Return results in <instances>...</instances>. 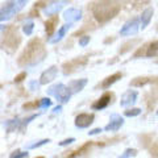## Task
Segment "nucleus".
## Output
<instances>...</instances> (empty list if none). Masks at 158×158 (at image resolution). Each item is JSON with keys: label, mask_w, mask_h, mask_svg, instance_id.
I'll use <instances>...</instances> for the list:
<instances>
[{"label": "nucleus", "mask_w": 158, "mask_h": 158, "mask_svg": "<svg viewBox=\"0 0 158 158\" xmlns=\"http://www.w3.org/2000/svg\"><path fill=\"white\" fill-rule=\"evenodd\" d=\"M44 57H45V50H44L41 42L34 40V41L29 42L28 48L21 56L20 63L21 65H36L42 61Z\"/></svg>", "instance_id": "obj_1"}, {"label": "nucleus", "mask_w": 158, "mask_h": 158, "mask_svg": "<svg viewBox=\"0 0 158 158\" xmlns=\"http://www.w3.org/2000/svg\"><path fill=\"white\" fill-rule=\"evenodd\" d=\"M118 4L115 2H103L100 4H98L94 8V15L98 21L100 23H106L108 20H111L112 17H115L118 13Z\"/></svg>", "instance_id": "obj_2"}, {"label": "nucleus", "mask_w": 158, "mask_h": 158, "mask_svg": "<svg viewBox=\"0 0 158 158\" xmlns=\"http://www.w3.org/2000/svg\"><path fill=\"white\" fill-rule=\"evenodd\" d=\"M27 3L28 0H7L4 6L0 8V23L11 20L15 15L19 13L27 6Z\"/></svg>", "instance_id": "obj_3"}, {"label": "nucleus", "mask_w": 158, "mask_h": 158, "mask_svg": "<svg viewBox=\"0 0 158 158\" xmlns=\"http://www.w3.org/2000/svg\"><path fill=\"white\" fill-rule=\"evenodd\" d=\"M46 92L49 94V95L54 96L58 102H61V103H69V100L71 99V95H73V92L70 91L69 86L63 85V83H57V85L50 86L46 90Z\"/></svg>", "instance_id": "obj_4"}, {"label": "nucleus", "mask_w": 158, "mask_h": 158, "mask_svg": "<svg viewBox=\"0 0 158 158\" xmlns=\"http://www.w3.org/2000/svg\"><path fill=\"white\" fill-rule=\"evenodd\" d=\"M140 31V19H132L129 21H127L123 28L120 29V36L127 37V36H135L137 32Z\"/></svg>", "instance_id": "obj_5"}, {"label": "nucleus", "mask_w": 158, "mask_h": 158, "mask_svg": "<svg viewBox=\"0 0 158 158\" xmlns=\"http://www.w3.org/2000/svg\"><path fill=\"white\" fill-rule=\"evenodd\" d=\"M137 98H138V94L135 90H127L124 94L121 95V100H120V106L121 107H132L135 103L137 102Z\"/></svg>", "instance_id": "obj_6"}, {"label": "nucleus", "mask_w": 158, "mask_h": 158, "mask_svg": "<svg viewBox=\"0 0 158 158\" xmlns=\"http://www.w3.org/2000/svg\"><path fill=\"white\" fill-rule=\"evenodd\" d=\"M94 118H95V116L92 113H81L75 117V127L79 129L88 128L94 123Z\"/></svg>", "instance_id": "obj_7"}, {"label": "nucleus", "mask_w": 158, "mask_h": 158, "mask_svg": "<svg viewBox=\"0 0 158 158\" xmlns=\"http://www.w3.org/2000/svg\"><path fill=\"white\" fill-rule=\"evenodd\" d=\"M123 125H124V118H123L120 115H117V113H113V115H111L110 123L106 125L104 131H107V132H116V131L120 129Z\"/></svg>", "instance_id": "obj_8"}, {"label": "nucleus", "mask_w": 158, "mask_h": 158, "mask_svg": "<svg viewBox=\"0 0 158 158\" xmlns=\"http://www.w3.org/2000/svg\"><path fill=\"white\" fill-rule=\"evenodd\" d=\"M57 75H58V67L57 66L49 67L48 70H45L41 74V77H40V83H41V85H48V83L53 82L54 79L57 78Z\"/></svg>", "instance_id": "obj_9"}, {"label": "nucleus", "mask_w": 158, "mask_h": 158, "mask_svg": "<svg viewBox=\"0 0 158 158\" xmlns=\"http://www.w3.org/2000/svg\"><path fill=\"white\" fill-rule=\"evenodd\" d=\"M81 19H82V11L78 8H69L63 12V20H65L66 23L74 24V23L79 21Z\"/></svg>", "instance_id": "obj_10"}, {"label": "nucleus", "mask_w": 158, "mask_h": 158, "mask_svg": "<svg viewBox=\"0 0 158 158\" xmlns=\"http://www.w3.org/2000/svg\"><path fill=\"white\" fill-rule=\"evenodd\" d=\"M66 4H67L66 0H57V2H53V3H50L49 6H46L45 8H44V13H45L46 16L56 15V13H58L59 11H61Z\"/></svg>", "instance_id": "obj_11"}, {"label": "nucleus", "mask_w": 158, "mask_h": 158, "mask_svg": "<svg viewBox=\"0 0 158 158\" xmlns=\"http://www.w3.org/2000/svg\"><path fill=\"white\" fill-rule=\"evenodd\" d=\"M71 27H73V24H71V23H66L65 25H62L61 28L58 29V32L54 34V36H53L50 40H49V44H57V42H59L63 37L66 36V33L69 32V29H70Z\"/></svg>", "instance_id": "obj_12"}, {"label": "nucleus", "mask_w": 158, "mask_h": 158, "mask_svg": "<svg viewBox=\"0 0 158 158\" xmlns=\"http://www.w3.org/2000/svg\"><path fill=\"white\" fill-rule=\"evenodd\" d=\"M111 94H104L99 100H96L95 103L92 104V110H96V111H102V110H104V108L110 104V102H111Z\"/></svg>", "instance_id": "obj_13"}, {"label": "nucleus", "mask_w": 158, "mask_h": 158, "mask_svg": "<svg viewBox=\"0 0 158 158\" xmlns=\"http://www.w3.org/2000/svg\"><path fill=\"white\" fill-rule=\"evenodd\" d=\"M153 13H154V11H153V8H146L144 12H142L141 15V17H140V29H144L149 25V23H150V20L153 17Z\"/></svg>", "instance_id": "obj_14"}, {"label": "nucleus", "mask_w": 158, "mask_h": 158, "mask_svg": "<svg viewBox=\"0 0 158 158\" xmlns=\"http://www.w3.org/2000/svg\"><path fill=\"white\" fill-rule=\"evenodd\" d=\"M86 85H87V79H77V81H71L69 83V88H70L73 94H77L81 92L86 87Z\"/></svg>", "instance_id": "obj_15"}, {"label": "nucleus", "mask_w": 158, "mask_h": 158, "mask_svg": "<svg viewBox=\"0 0 158 158\" xmlns=\"http://www.w3.org/2000/svg\"><path fill=\"white\" fill-rule=\"evenodd\" d=\"M120 78H121V74H120V73L113 74V75L108 77V78L106 79V81L102 83V87H103V88H108V87H110L111 85H113V83H115V82H117Z\"/></svg>", "instance_id": "obj_16"}, {"label": "nucleus", "mask_w": 158, "mask_h": 158, "mask_svg": "<svg viewBox=\"0 0 158 158\" xmlns=\"http://www.w3.org/2000/svg\"><path fill=\"white\" fill-rule=\"evenodd\" d=\"M21 127V121L19 120V118H13V120H8L6 123V128H7V131L8 132H13V131H16L17 128Z\"/></svg>", "instance_id": "obj_17"}, {"label": "nucleus", "mask_w": 158, "mask_h": 158, "mask_svg": "<svg viewBox=\"0 0 158 158\" xmlns=\"http://www.w3.org/2000/svg\"><path fill=\"white\" fill-rule=\"evenodd\" d=\"M146 56L148 57H156V56H158V41H154V42L150 44L149 48H148Z\"/></svg>", "instance_id": "obj_18"}, {"label": "nucleus", "mask_w": 158, "mask_h": 158, "mask_svg": "<svg viewBox=\"0 0 158 158\" xmlns=\"http://www.w3.org/2000/svg\"><path fill=\"white\" fill-rule=\"evenodd\" d=\"M33 31H34V23L33 21H27L25 24H24V27H23L24 34H27V36H31V34L33 33Z\"/></svg>", "instance_id": "obj_19"}, {"label": "nucleus", "mask_w": 158, "mask_h": 158, "mask_svg": "<svg viewBox=\"0 0 158 158\" xmlns=\"http://www.w3.org/2000/svg\"><path fill=\"white\" fill-rule=\"evenodd\" d=\"M56 24H57V17L49 20V21L46 23V32H48V34H52L54 32V29H56Z\"/></svg>", "instance_id": "obj_20"}, {"label": "nucleus", "mask_w": 158, "mask_h": 158, "mask_svg": "<svg viewBox=\"0 0 158 158\" xmlns=\"http://www.w3.org/2000/svg\"><path fill=\"white\" fill-rule=\"evenodd\" d=\"M49 142H50V140H49V138H44V140H40V141L34 142V144H32V145H28V149H29V150L37 149V148L42 146V145H45V144H49Z\"/></svg>", "instance_id": "obj_21"}, {"label": "nucleus", "mask_w": 158, "mask_h": 158, "mask_svg": "<svg viewBox=\"0 0 158 158\" xmlns=\"http://www.w3.org/2000/svg\"><path fill=\"white\" fill-rule=\"evenodd\" d=\"M50 106H52V100L49 98L41 99V102H40V104H38V107L41 108V110H46V108H49Z\"/></svg>", "instance_id": "obj_22"}, {"label": "nucleus", "mask_w": 158, "mask_h": 158, "mask_svg": "<svg viewBox=\"0 0 158 158\" xmlns=\"http://www.w3.org/2000/svg\"><path fill=\"white\" fill-rule=\"evenodd\" d=\"M148 82H149V79L148 78H137L133 82H131V86H144V85H146Z\"/></svg>", "instance_id": "obj_23"}, {"label": "nucleus", "mask_w": 158, "mask_h": 158, "mask_svg": "<svg viewBox=\"0 0 158 158\" xmlns=\"http://www.w3.org/2000/svg\"><path fill=\"white\" fill-rule=\"evenodd\" d=\"M140 113H141L140 108H132V110L125 111V116L127 117H135V116H138Z\"/></svg>", "instance_id": "obj_24"}, {"label": "nucleus", "mask_w": 158, "mask_h": 158, "mask_svg": "<svg viewBox=\"0 0 158 158\" xmlns=\"http://www.w3.org/2000/svg\"><path fill=\"white\" fill-rule=\"evenodd\" d=\"M136 156H137V150L136 149H127L121 154V158H129V157H136Z\"/></svg>", "instance_id": "obj_25"}, {"label": "nucleus", "mask_w": 158, "mask_h": 158, "mask_svg": "<svg viewBox=\"0 0 158 158\" xmlns=\"http://www.w3.org/2000/svg\"><path fill=\"white\" fill-rule=\"evenodd\" d=\"M88 44H90V36H83V37L79 38V46L85 48L88 45Z\"/></svg>", "instance_id": "obj_26"}, {"label": "nucleus", "mask_w": 158, "mask_h": 158, "mask_svg": "<svg viewBox=\"0 0 158 158\" xmlns=\"http://www.w3.org/2000/svg\"><path fill=\"white\" fill-rule=\"evenodd\" d=\"M29 153L28 152H13L11 154V158H24V157H28Z\"/></svg>", "instance_id": "obj_27"}, {"label": "nucleus", "mask_w": 158, "mask_h": 158, "mask_svg": "<svg viewBox=\"0 0 158 158\" xmlns=\"http://www.w3.org/2000/svg\"><path fill=\"white\" fill-rule=\"evenodd\" d=\"M40 86H41V83L37 82V81H32V82H29V88H31L32 91H36V90H38Z\"/></svg>", "instance_id": "obj_28"}, {"label": "nucleus", "mask_w": 158, "mask_h": 158, "mask_svg": "<svg viewBox=\"0 0 158 158\" xmlns=\"http://www.w3.org/2000/svg\"><path fill=\"white\" fill-rule=\"evenodd\" d=\"M73 142H75V138H67V140H63V141H61L59 142V146H67V145H70V144H73Z\"/></svg>", "instance_id": "obj_29"}, {"label": "nucleus", "mask_w": 158, "mask_h": 158, "mask_svg": "<svg viewBox=\"0 0 158 158\" xmlns=\"http://www.w3.org/2000/svg\"><path fill=\"white\" fill-rule=\"evenodd\" d=\"M38 115H32V116H29L28 118H25V120H24V121H21V127H27L28 124H29V123H31L32 120H34V118H36Z\"/></svg>", "instance_id": "obj_30"}, {"label": "nucleus", "mask_w": 158, "mask_h": 158, "mask_svg": "<svg viewBox=\"0 0 158 158\" xmlns=\"http://www.w3.org/2000/svg\"><path fill=\"white\" fill-rule=\"evenodd\" d=\"M103 129L102 128H95V129H91L90 132H88V135L90 136H95V135H99V133H102Z\"/></svg>", "instance_id": "obj_31"}, {"label": "nucleus", "mask_w": 158, "mask_h": 158, "mask_svg": "<svg viewBox=\"0 0 158 158\" xmlns=\"http://www.w3.org/2000/svg\"><path fill=\"white\" fill-rule=\"evenodd\" d=\"M61 111H62V106H57V107L53 108V112H54V113H59Z\"/></svg>", "instance_id": "obj_32"}, {"label": "nucleus", "mask_w": 158, "mask_h": 158, "mask_svg": "<svg viewBox=\"0 0 158 158\" xmlns=\"http://www.w3.org/2000/svg\"><path fill=\"white\" fill-rule=\"evenodd\" d=\"M25 77H27V73H23L21 75H19L16 79H15V81H16V82H20V81H23V78H25Z\"/></svg>", "instance_id": "obj_33"}, {"label": "nucleus", "mask_w": 158, "mask_h": 158, "mask_svg": "<svg viewBox=\"0 0 158 158\" xmlns=\"http://www.w3.org/2000/svg\"><path fill=\"white\" fill-rule=\"evenodd\" d=\"M4 29H6V25H2V24H0V32L4 31Z\"/></svg>", "instance_id": "obj_34"}, {"label": "nucleus", "mask_w": 158, "mask_h": 158, "mask_svg": "<svg viewBox=\"0 0 158 158\" xmlns=\"http://www.w3.org/2000/svg\"><path fill=\"white\" fill-rule=\"evenodd\" d=\"M157 115H158V110H157Z\"/></svg>", "instance_id": "obj_35"}]
</instances>
